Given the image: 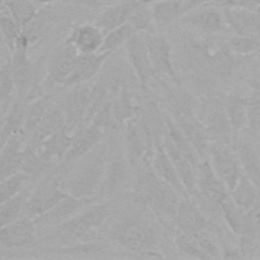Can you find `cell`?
Returning a JSON list of instances; mask_svg holds the SVG:
<instances>
[{
    "label": "cell",
    "mask_w": 260,
    "mask_h": 260,
    "mask_svg": "<svg viewBox=\"0 0 260 260\" xmlns=\"http://www.w3.org/2000/svg\"><path fill=\"white\" fill-rule=\"evenodd\" d=\"M152 155L153 153L147 154L136 168L132 198L136 204L174 219L181 199L180 194L155 173Z\"/></svg>",
    "instance_id": "cell-1"
},
{
    "label": "cell",
    "mask_w": 260,
    "mask_h": 260,
    "mask_svg": "<svg viewBox=\"0 0 260 260\" xmlns=\"http://www.w3.org/2000/svg\"><path fill=\"white\" fill-rule=\"evenodd\" d=\"M108 159V146L102 141L63 177V189L69 195L79 198H94L100 195Z\"/></svg>",
    "instance_id": "cell-2"
},
{
    "label": "cell",
    "mask_w": 260,
    "mask_h": 260,
    "mask_svg": "<svg viewBox=\"0 0 260 260\" xmlns=\"http://www.w3.org/2000/svg\"><path fill=\"white\" fill-rule=\"evenodd\" d=\"M185 54L192 67L200 72L224 78L235 66L231 50L202 37H190L185 41Z\"/></svg>",
    "instance_id": "cell-3"
},
{
    "label": "cell",
    "mask_w": 260,
    "mask_h": 260,
    "mask_svg": "<svg viewBox=\"0 0 260 260\" xmlns=\"http://www.w3.org/2000/svg\"><path fill=\"white\" fill-rule=\"evenodd\" d=\"M109 236L113 242L133 253H150L157 240L152 224L137 214L117 218L110 226Z\"/></svg>",
    "instance_id": "cell-4"
},
{
    "label": "cell",
    "mask_w": 260,
    "mask_h": 260,
    "mask_svg": "<svg viewBox=\"0 0 260 260\" xmlns=\"http://www.w3.org/2000/svg\"><path fill=\"white\" fill-rule=\"evenodd\" d=\"M111 214L108 204L92 203L76 213L68 220L55 226L56 232L53 238L65 241L81 240L102 226Z\"/></svg>",
    "instance_id": "cell-5"
},
{
    "label": "cell",
    "mask_w": 260,
    "mask_h": 260,
    "mask_svg": "<svg viewBox=\"0 0 260 260\" xmlns=\"http://www.w3.org/2000/svg\"><path fill=\"white\" fill-rule=\"evenodd\" d=\"M62 179L63 176L57 171L47 175L29 193L22 215L36 219L67 196L68 193L62 187Z\"/></svg>",
    "instance_id": "cell-6"
},
{
    "label": "cell",
    "mask_w": 260,
    "mask_h": 260,
    "mask_svg": "<svg viewBox=\"0 0 260 260\" xmlns=\"http://www.w3.org/2000/svg\"><path fill=\"white\" fill-rule=\"evenodd\" d=\"M105 135L106 133L93 124H87L78 128L73 132L72 143L64 157L60 160L56 171L64 177L80 158L104 140Z\"/></svg>",
    "instance_id": "cell-7"
},
{
    "label": "cell",
    "mask_w": 260,
    "mask_h": 260,
    "mask_svg": "<svg viewBox=\"0 0 260 260\" xmlns=\"http://www.w3.org/2000/svg\"><path fill=\"white\" fill-rule=\"evenodd\" d=\"M143 36L155 74L166 76L175 84L180 85V79L173 61L172 46L168 39L154 32H144Z\"/></svg>",
    "instance_id": "cell-8"
},
{
    "label": "cell",
    "mask_w": 260,
    "mask_h": 260,
    "mask_svg": "<svg viewBox=\"0 0 260 260\" xmlns=\"http://www.w3.org/2000/svg\"><path fill=\"white\" fill-rule=\"evenodd\" d=\"M122 128L126 156L136 169L147 154L153 153L154 146L147 136L139 115L127 121Z\"/></svg>",
    "instance_id": "cell-9"
},
{
    "label": "cell",
    "mask_w": 260,
    "mask_h": 260,
    "mask_svg": "<svg viewBox=\"0 0 260 260\" xmlns=\"http://www.w3.org/2000/svg\"><path fill=\"white\" fill-rule=\"evenodd\" d=\"M91 101V88L80 85L73 86L63 99L61 108L63 110L66 129L73 133L86 123Z\"/></svg>",
    "instance_id": "cell-10"
},
{
    "label": "cell",
    "mask_w": 260,
    "mask_h": 260,
    "mask_svg": "<svg viewBox=\"0 0 260 260\" xmlns=\"http://www.w3.org/2000/svg\"><path fill=\"white\" fill-rule=\"evenodd\" d=\"M208 156L213 170L231 191L243 175L236 151L228 144L211 142Z\"/></svg>",
    "instance_id": "cell-11"
},
{
    "label": "cell",
    "mask_w": 260,
    "mask_h": 260,
    "mask_svg": "<svg viewBox=\"0 0 260 260\" xmlns=\"http://www.w3.org/2000/svg\"><path fill=\"white\" fill-rule=\"evenodd\" d=\"M195 195L219 208L220 204L230 195V190L217 176L208 159L201 160L196 173Z\"/></svg>",
    "instance_id": "cell-12"
},
{
    "label": "cell",
    "mask_w": 260,
    "mask_h": 260,
    "mask_svg": "<svg viewBox=\"0 0 260 260\" xmlns=\"http://www.w3.org/2000/svg\"><path fill=\"white\" fill-rule=\"evenodd\" d=\"M127 61L130 64L139 84L145 88L154 77V70L151 66L146 43L142 32L135 31L126 43Z\"/></svg>",
    "instance_id": "cell-13"
},
{
    "label": "cell",
    "mask_w": 260,
    "mask_h": 260,
    "mask_svg": "<svg viewBox=\"0 0 260 260\" xmlns=\"http://www.w3.org/2000/svg\"><path fill=\"white\" fill-rule=\"evenodd\" d=\"M78 55L76 49L65 42L63 46L58 48L48 64L44 84L48 87L56 85L63 87L75 68Z\"/></svg>",
    "instance_id": "cell-14"
},
{
    "label": "cell",
    "mask_w": 260,
    "mask_h": 260,
    "mask_svg": "<svg viewBox=\"0 0 260 260\" xmlns=\"http://www.w3.org/2000/svg\"><path fill=\"white\" fill-rule=\"evenodd\" d=\"M131 168L126 153L119 150L108 159L100 195L111 196L124 190L130 183Z\"/></svg>",
    "instance_id": "cell-15"
},
{
    "label": "cell",
    "mask_w": 260,
    "mask_h": 260,
    "mask_svg": "<svg viewBox=\"0 0 260 260\" xmlns=\"http://www.w3.org/2000/svg\"><path fill=\"white\" fill-rule=\"evenodd\" d=\"M208 2L209 0H161L149 6L154 25L165 28Z\"/></svg>",
    "instance_id": "cell-16"
},
{
    "label": "cell",
    "mask_w": 260,
    "mask_h": 260,
    "mask_svg": "<svg viewBox=\"0 0 260 260\" xmlns=\"http://www.w3.org/2000/svg\"><path fill=\"white\" fill-rule=\"evenodd\" d=\"M174 120L188 138L200 159H207L211 140L203 121L194 114L193 110L175 115Z\"/></svg>",
    "instance_id": "cell-17"
},
{
    "label": "cell",
    "mask_w": 260,
    "mask_h": 260,
    "mask_svg": "<svg viewBox=\"0 0 260 260\" xmlns=\"http://www.w3.org/2000/svg\"><path fill=\"white\" fill-rule=\"evenodd\" d=\"M202 121L207 129L211 142L232 144L234 130L228 118L223 103L218 101L209 102Z\"/></svg>",
    "instance_id": "cell-18"
},
{
    "label": "cell",
    "mask_w": 260,
    "mask_h": 260,
    "mask_svg": "<svg viewBox=\"0 0 260 260\" xmlns=\"http://www.w3.org/2000/svg\"><path fill=\"white\" fill-rule=\"evenodd\" d=\"M94 202V198H79L68 194L50 210L34 220L37 225L57 226Z\"/></svg>",
    "instance_id": "cell-19"
},
{
    "label": "cell",
    "mask_w": 260,
    "mask_h": 260,
    "mask_svg": "<svg viewBox=\"0 0 260 260\" xmlns=\"http://www.w3.org/2000/svg\"><path fill=\"white\" fill-rule=\"evenodd\" d=\"M174 221L181 233L192 234L210 229V222L199 204L189 195L182 196L180 199Z\"/></svg>",
    "instance_id": "cell-20"
},
{
    "label": "cell",
    "mask_w": 260,
    "mask_h": 260,
    "mask_svg": "<svg viewBox=\"0 0 260 260\" xmlns=\"http://www.w3.org/2000/svg\"><path fill=\"white\" fill-rule=\"evenodd\" d=\"M36 222L25 215L1 226L0 244L2 249L27 247L35 243Z\"/></svg>",
    "instance_id": "cell-21"
},
{
    "label": "cell",
    "mask_w": 260,
    "mask_h": 260,
    "mask_svg": "<svg viewBox=\"0 0 260 260\" xmlns=\"http://www.w3.org/2000/svg\"><path fill=\"white\" fill-rule=\"evenodd\" d=\"M180 21L206 35L221 32L226 23L223 13L214 7H208L206 5L189 12Z\"/></svg>",
    "instance_id": "cell-22"
},
{
    "label": "cell",
    "mask_w": 260,
    "mask_h": 260,
    "mask_svg": "<svg viewBox=\"0 0 260 260\" xmlns=\"http://www.w3.org/2000/svg\"><path fill=\"white\" fill-rule=\"evenodd\" d=\"M112 53L98 52L93 54H80L78 55L75 68L63 87H73L80 85L101 72L108 58Z\"/></svg>",
    "instance_id": "cell-23"
},
{
    "label": "cell",
    "mask_w": 260,
    "mask_h": 260,
    "mask_svg": "<svg viewBox=\"0 0 260 260\" xmlns=\"http://www.w3.org/2000/svg\"><path fill=\"white\" fill-rule=\"evenodd\" d=\"M105 34L96 24L84 23L75 26L66 39L80 54H93L101 51Z\"/></svg>",
    "instance_id": "cell-24"
},
{
    "label": "cell",
    "mask_w": 260,
    "mask_h": 260,
    "mask_svg": "<svg viewBox=\"0 0 260 260\" xmlns=\"http://www.w3.org/2000/svg\"><path fill=\"white\" fill-rule=\"evenodd\" d=\"M23 135L11 136L2 144L0 157V179L3 180L22 169L26 145L23 143Z\"/></svg>",
    "instance_id": "cell-25"
},
{
    "label": "cell",
    "mask_w": 260,
    "mask_h": 260,
    "mask_svg": "<svg viewBox=\"0 0 260 260\" xmlns=\"http://www.w3.org/2000/svg\"><path fill=\"white\" fill-rule=\"evenodd\" d=\"M226 23L240 36L260 38V16L254 9L223 8Z\"/></svg>",
    "instance_id": "cell-26"
},
{
    "label": "cell",
    "mask_w": 260,
    "mask_h": 260,
    "mask_svg": "<svg viewBox=\"0 0 260 260\" xmlns=\"http://www.w3.org/2000/svg\"><path fill=\"white\" fill-rule=\"evenodd\" d=\"M152 166L155 173L171 187H173L180 195L187 196L190 195L185 188L179 173L177 172L174 164L172 162L169 154L167 153L162 141L155 144L153 155H152Z\"/></svg>",
    "instance_id": "cell-27"
},
{
    "label": "cell",
    "mask_w": 260,
    "mask_h": 260,
    "mask_svg": "<svg viewBox=\"0 0 260 260\" xmlns=\"http://www.w3.org/2000/svg\"><path fill=\"white\" fill-rule=\"evenodd\" d=\"M164 147L169 154L172 162L174 164L180 178L190 195H194L196 192V173L197 168L187 156H185L168 138L165 134L162 139Z\"/></svg>",
    "instance_id": "cell-28"
},
{
    "label": "cell",
    "mask_w": 260,
    "mask_h": 260,
    "mask_svg": "<svg viewBox=\"0 0 260 260\" xmlns=\"http://www.w3.org/2000/svg\"><path fill=\"white\" fill-rule=\"evenodd\" d=\"M64 128H66V121L62 108H50L39 125L30 133L27 145L31 148H36L45 139Z\"/></svg>",
    "instance_id": "cell-29"
},
{
    "label": "cell",
    "mask_w": 260,
    "mask_h": 260,
    "mask_svg": "<svg viewBox=\"0 0 260 260\" xmlns=\"http://www.w3.org/2000/svg\"><path fill=\"white\" fill-rule=\"evenodd\" d=\"M136 6L137 3L133 0L109 6L100 13L95 24L106 35L109 31L128 22Z\"/></svg>",
    "instance_id": "cell-30"
},
{
    "label": "cell",
    "mask_w": 260,
    "mask_h": 260,
    "mask_svg": "<svg viewBox=\"0 0 260 260\" xmlns=\"http://www.w3.org/2000/svg\"><path fill=\"white\" fill-rule=\"evenodd\" d=\"M72 139L73 133L64 128L45 139L34 149L44 160L51 164L53 160H61L64 157L72 143Z\"/></svg>",
    "instance_id": "cell-31"
},
{
    "label": "cell",
    "mask_w": 260,
    "mask_h": 260,
    "mask_svg": "<svg viewBox=\"0 0 260 260\" xmlns=\"http://www.w3.org/2000/svg\"><path fill=\"white\" fill-rule=\"evenodd\" d=\"M141 108L138 107L129 90V86H124L112 95V111L116 127H123L130 119L139 115Z\"/></svg>",
    "instance_id": "cell-32"
},
{
    "label": "cell",
    "mask_w": 260,
    "mask_h": 260,
    "mask_svg": "<svg viewBox=\"0 0 260 260\" xmlns=\"http://www.w3.org/2000/svg\"><path fill=\"white\" fill-rule=\"evenodd\" d=\"M243 174L258 188L260 192V158L257 151L246 141L239 140L235 145Z\"/></svg>",
    "instance_id": "cell-33"
},
{
    "label": "cell",
    "mask_w": 260,
    "mask_h": 260,
    "mask_svg": "<svg viewBox=\"0 0 260 260\" xmlns=\"http://www.w3.org/2000/svg\"><path fill=\"white\" fill-rule=\"evenodd\" d=\"M25 103L22 104L19 101H14L7 113L2 117L1 128V145L6 142L8 138L16 134L24 133L25 123Z\"/></svg>",
    "instance_id": "cell-34"
},
{
    "label": "cell",
    "mask_w": 260,
    "mask_h": 260,
    "mask_svg": "<svg viewBox=\"0 0 260 260\" xmlns=\"http://www.w3.org/2000/svg\"><path fill=\"white\" fill-rule=\"evenodd\" d=\"M224 109L235 132H238L247 126V99L232 93L223 102Z\"/></svg>",
    "instance_id": "cell-35"
},
{
    "label": "cell",
    "mask_w": 260,
    "mask_h": 260,
    "mask_svg": "<svg viewBox=\"0 0 260 260\" xmlns=\"http://www.w3.org/2000/svg\"><path fill=\"white\" fill-rule=\"evenodd\" d=\"M15 92L16 87L11 62L10 59H7L4 63H2L0 70V105L2 117L7 113L8 109L15 101L13 100Z\"/></svg>",
    "instance_id": "cell-36"
},
{
    "label": "cell",
    "mask_w": 260,
    "mask_h": 260,
    "mask_svg": "<svg viewBox=\"0 0 260 260\" xmlns=\"http://www.w3.org/2000/svg\"><path fill=\"white\" fill-rule=\"evenodd\" d=\"M258 188L243 174L230 191V195L237 205L244 209H250L258 202Z\"/></svg>",
    "instance_id": "cell-37"
},
{
    "label": "cell",
    "mask_w": 260,
    "mask_h": 260,
    "mask_svg": "<svg viewBox=\"0 0 260 260\" xmlns=\"http://www.w3.org/2000/svg\"><path fill=\"white\" fill-rule=\"evenodd\" d=\"M30 192L27 190H23L17 195L1 202L0 206V221L1 226L10 223L20 216H22L25 201Z\"/></svg>",
    "instance_id": "cell-38"
},
{
    "label": "cell",
    "mask_w": 260,
    "mask_h": 260,
    "mask_svg": "<svg viewBox=\"0 0 260 260\" xmlns=\"http://www.w3.org/2000/svg\"><path fill=\"white\" fill-rule=\"evenodd\" d=\"M50 98L49 96H38L32 101L25 103L26 111H25V123H24V133L30 134L35 128L39 125L41 120L44 118L49 107Z\"/></svg>",
    "instance_id": "cell-39"
},
{
    "label": "cell",
    "mask_w": 260,
    "mask_h": 260,
    "mask_svg": "<svg viewBox=\"0 0 260 260\" xmlns=\"http://www.w3.org/2000/svg\"><path fill=\"white\" fill-rule=\"evenodd\" d=\"M2 3L22 28L38 14V9L31 0H2Z\"/></svg>",
    "instance_id": "cell-40"
},
{
    "label": "cell",
    "mask_w": 260,
    "mask_h": 260,
    "mask_svg": "<svg viewBox=\"0 0 260 260\" xmlns=\"http://www.w3.org/2000/svg\"><path fill=\"white\" fill-rule=\"evenodd\" d=\"M135 32L129 22L109 31L105 35L104 43L100 52H108L114 54L123 44H126L129 38Z\"/></svg>",
    "instance_id": "cell-41"
},
{
    "label": "cell",
    "mask_w": 260,
    "mask_h": 260,
    "mask_svg": "<svg viewBox=\"0 0 260 260\" xmlns=\"http://www.w3.org/2000/svg\"><path fill=\"white\" fill-rule=\"evenodd\" d=\"M30 177L22 171H19L3 180L0 183V200L1 202L17 195L24 190V186Z\"/></svg>",
    "instance_id": "cell-42"
},
{
    "label": "cell",
    "mask_w": 260,
    "mask_h": 260,
    "mask_svg": "<svg viewBox=\"0 0 260 260\" xmlns=\"http://www.w3.org/2000/svg\"><path fill=\"white\" fill-rule=\"evenodd\" d=\"M0 27L3 43L12 52L22 34V26L10 15L2 14L0 17Z\"/></svg>",
    "instance_id": "cell-43"
},
{
    "label": "cell",
    "mask_w": 260,
    "mask_h": 260,
    "mask_svg": "<svg viewBox=\"0 0 260 260\" xmlns=\"http://www.w3.org/2000/svg\"><path fill=\"white\" fill-rule=\"evenodd\" d=\"M228 48L235 55L246 56L260 51V40L246 36H234L228 41Z\"/></svg>",
    "instance_id": "cell-44"
},
{
    "label": "cell",
    "mask_w": 260,
    "mask_h": 260,
    "mask_svg": "<svg viewBox=\"0 0 260 260\" xmlns=\"http://www.w3.org/2000/svg\"><path fill=\"white\" fill-rule=\"evenodd\" d=\"M128 22L137 32H153L152 25H154V22L150 6L137 4Z\"/></svg>",
    "instance_id": "cell-45"
},
{
    "label": "cell",
    "mask_w": 260,
    "mask_h": 260,
    "mask_svg": "<svg viewBox=\"0 0 260 260\" xmlns=\"http://www.w3.org/2000/svg\"><path fill=\"white\" fill-rule=\"evenodd\" d=\"M175 245L181 253L187 256L198 259H207L192 234L181 233L179 236H177Z\"/></svg>",
    "instance_id": "cell-46"
},
{
    "label": "cell",
    "mask_w": 260,
    "mask_h": 260,
    "mask_svg": "<svg viewBox=\"0 0 260 260\" xmlns=\"http://www.w3.org/2000/svg\"><path fill=\"white\" fill-rule=\"evenodd\" d=\"M192 235L194 236L196 242L198 243L200 249L205 254L207 259L217 258V257L220 256L219 255L220 254L219 248H218L215 240L213 239V237L210 235L209 230L208 231H201V232H197V233H192Z\"/></svg>",
    "instance_id": "cell-47"
},
{
    "label": "cell",
    "mask_w": 260,
    "mask_h": 260,
    "mask_svg": "<svg viewBox=\"0 0 260 260\" xmlns=\"http://www.w3.org/2000/svg\"><path fill=\"white\" fill-rule=\"evenodd\" d=\"M247 127L253 131L260 130V96L247 99Z\"/></svg>",
    "instance_id": "cell-48"
},
{
    "label": "cell",
    "mask_w": 260,
    "mask_h": 260,
    "mask_svg": "<svg viewBox=\"0 0 260 260\" xmlns=\"http://www.w3.org/2000/svg\"><path fill=\"white\" fill-rule=\"evenodd\" d=\"M248 219V234L244 238L252 237L260 234V203L257 202L252 208L247 211Z\"/></svg>",
    "instance_id": "cell-49"
},
{
    "label": "cell",
    "mask_w": 260,
    "mask_h": 260,
    "mask_svg": "<svg viewBox=\"0 0 260 260\" xmlns=\"http://www.w3.org/2000/svg\"><path fill=\"white\" fill-rule=\"evenodd\" d=\"M212 2L222 8L236 7L255 9L260 5V0H212Z\"/></svg>",
    "instance_id": "cell-50"
},
{
    "label": "cell",
    "mask_w": 260,
    "mask_h": 260,
    "mask_svg": "<svg viewBox=\"0 0 260 260\" xmlns=\"http://www.w3.org/2000/svg\"><path fill=\"white\" fill-rule=\"evenodd\" d=\"M250 87L256 96H260V75H256L250 79Z\"/></svg>",
    "instance_id": "cell-51"
},
{
    "label": "cell",
    "mask_w": 260,
    "mask_h": 260,
    "mask_svg": "<svg viewBox=\"0 0 260 260\" xmlns=\"http://www.w3.org/2000/svg\"><path fill=\"white\" fill-rule=\"evenodd\" d=\"M103 0H76L77 3L84 5V6H88V7H93L96 6L99 3H101Z\"/></svg>",
    "instance_id": "cell-52"
},
{
    "label": "cell",
    "mask_w": 260,
    "mask_h": 260,
    "mask_svg": "<svg viewBox=\"0 0 260 260\" xmlns=\"http://www.w3.org/2000/svg\"><path fill=\"white\" fill-rule=\"evenodd\" d=\"M133 1L136 2L137 4H141V5H151V4L161 1V0H133Z\"/></svg>",
    "instance_id": "cell-53"
},
{
    "label": "cell",
    "mask_w": 260,
    "mask_h": 260,
    "mask_svg": "<svg viewBox=\"0 0 260 260\" xmlns=\"http://www.w3.org/2000/svg\"><path fill=\"white\" fill-rule=\"evenodd\" d=\"M254 10H255V11H256V12H257V13H258V15H259V16H260V5H259V6H258V7H256V8H255V9H254Z\"/></svg>",
    "instance_id": "cell-54"
},
{
    "label": "cell",
    "mask_w": 260,
    "mask_h": 260,
    "mask_svg": "<svg viewBox=\"0 0 260 260\" xmlns=\"http://www.w3.org/2000/svg\"><path fill=\"white\" fill-rule=\"evenodd\" d=\"M258 66H259V68H260V61H259V65H258Z\"/></svg>",
    "instance_id": "cell-55"
}]
</instances>
